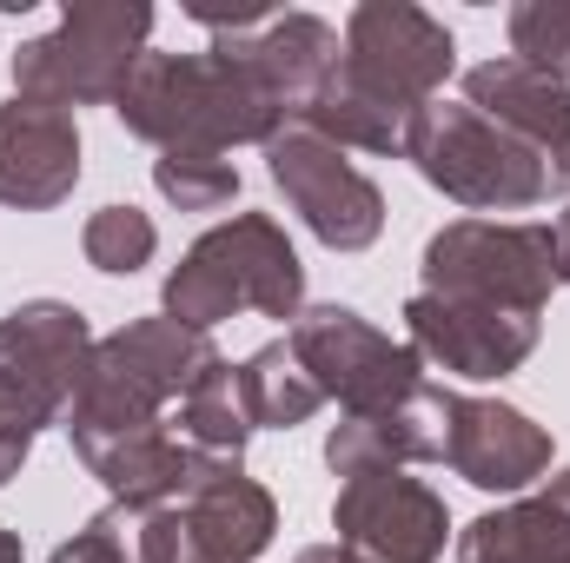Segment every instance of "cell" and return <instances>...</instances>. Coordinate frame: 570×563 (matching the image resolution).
I'll return each instance as SVG.
<instances>
[{"mask_svg":"<svg viewBox=\"0 0 570 563\" xmlns=\"http://www.w3.org/2000/svg\"><path fill=\"white\" fill-rule=\"evenodd\" d=\"M451 67H458V40L438 13L412 0H365L338 33V67L305 107V127L332 146L405 152L419 107L444 93Z\"/></svg>","mask_w":570,"mask_h":563,"instance_id":"cell-1","label":"cell"},{"mask_svg":"<svg viewBox=\"0 0 570 563\" xmlns=\"http://www.w3.org/2000/svg\"><path fill=\"white\" fill-rule=\"evenodd\" d=\"M114 113L134 140H153L159 152H226L246 140L266 146L279 127H292L273 87L219 33L206 53H153L146 47Z\"/></svg>","mask_w":570,"mask_h":563,"instance_id":"cell-2","label":"cell"},{"mask_svg":"<svg viewBox=\"0 0 570 563\" xmlns=\"http://www.w3.org/2000/svg\"><path fill=\"white\" fill-rule=\"evenodd\" d=\"M159 312L186 332H213L239 312L259 318H298L305 312V266L273 213H233L226 226L199 233L186 259L166 273Z\"/></svg>","mask_w":570,"mask_h":563,"instance_id":"cell-3","label":"cell"},{"mask_svg":"<svg viewBox=\"0 0 570 563\" xmlns=\"http://www.w3.org/2000/svg\"><path fill=\"white\" fill-rule=\"evenodd\" d=\"M219 365V345L206 332H186L179 318L153 312V318H127L120 332L94 338L73 405H67V437L80 431H140V424H166L159 412L173 398L193 392V378Z\"/></svg>","mask_w":570,"mask_h":563,"instance_id":"cell-4","label":"cell"},{"mask_svg":"<svg viewBox=\"0 0 570 563\" xmlns=\"http://www.w3.org/2000/svg\"><path fill=\"white\" fill-rule=\"evenodd\" d=\"M405 159L425 172L444 199H458L471 213H531V206L570 192V179L544 152L511 140L504 127H491L464 100H431V107H419V120L405 134Z\"/></svg>","mask_w":570,"mask_h":563,"instance_id":"cell-5","label":"cell"},{"mask_svg":"<svg viewBox=\"0 0 570 563\" xmlns=\"http://www.w3.org/2000/svg\"><path fill=\"white\" fill-rule=\"evenodd\" d=\"M146 0H73L53 33L13 47V93L47 107H114L146 60Z\"/></svg>","mask_w":570,"mask_h":563,"instance_id":"cell-6","label":"cell"},{"mask_svg":"<svg viewBox=\"0 0 570 563\" xmlns=\"http://www.w3.org/2000/svg\"><path fill=\"white\" fill-rule=\"evenodd\" d=\"M425 292L431 298H471L498 312H544L558 292L551 226H511V219H451L425 239Z\"/></svg>","mask_w":570,"mask_h":563,"instance_id":"cell-7","label":"cell"},{"mask_svg":"<svg viewBox=\"0 0 570 563\" xmlns=\"http://www.w3.org/2000/svg\"><path fill=\"white\" fill-rule=\"evenodd\" d=\"M94 352L87 312L67 298H27L0 318V437L33 444L67 418L80 365Z\"/></svg>","mask_w":570,"mask_h":563,"instance_id":"cell-8","label":"cell"},{"mask_svg":"<svg viewBox=\"0 0 570 563\" xmlns=\"http://www.w3.org/2000/svg\"><path fill=\"white\" fill-rule=\"evenodd\" d=\"M285 345L305 365V378L325 398L345 405V418H372V412H385V405H399V398H412L425 385V358L405 338L379 332L352 305H312V312H298L292 332H285Z\"/></svg>","mask_w":570,"mask_h":563,"instance_id":"cell-9","label":"cell"},{"mask_svg":"<svg viewBox=\"0 0 570 563\" xmlns=\"http://www.w3.org/2000/svg\"><path fill=\"white\" fill-rule=\"evenodd\" d=\"M266 172L285 192V206L305 219V233L332 253H365L385 233V192L345 159V146L312 134L305 120L279 127L266 140Z\"/></svg>","mask_w":570,"mask_h":563,"instance_id":"cell-10","label":"cell"},{"mask_svg":"<svg viewBox=\"0 0 570 563\" xmlns=\"http://www.w3.org/2000/svg\"><path fill=\"white\" fill-rule=\"evenodd\" d=\"M332 531H338L345 551H358L372 563H438L444 537H451V511H444V497L425 477L365 471V477L338 484Z\"/></svg>","mask_w":570,"mask_h":563,"instance_id":"cell-11","label":"cell"},{"mask_svg":"<svg viewBox=\"0 0 570 563\" xmlns=\"http://www.w3.org/2000/svg\"><path fill=\"white\" fill-rule=\"evenodd\" d=\"M405 345L438 365V372H451V378H511L531 352H538V318L531 312H498V305H471V298H431L419 292L412 305H405Z\"/></svg>","mask_w":570,"mask_h":563,"instance_id":"cell-12","label":"cell"},{"mask_svg":"<svg viewBox=\"0 0 570 563\" xmlns=\"http://www.w3.org/2000/svg\"><path fill=\"white\" fill-rule=\"evenodd\" d=\"M444 418H451V437H444V464L478 484V491H531L551 477V431L538 418H524L518 405L504 398H464L451 392L444 398Z\"/></svg>","mask_w":570,"mask_h":563,"instance_id":"cell-13","label":"cell"},{"mask_svg":"<svg viewBox=\"0 0 570 563\" xmlns=\"http://www.w3.org/2000/svg\"><path fill=\"white\" fill-rule=\"evenodd\" d=\"M73 451H80V464L114 491V504L120 511H159V504H179L219 457H206V451H193L179 431H166V424H140V431H80L73 437Z\"/></svg>","mask_w":570,"mask_h":563,"instance_id":"cell-14","label":"cell"},{"mask_svg":"<svg viewBox=\"0 0 570 563\" xmlns=\"http://www.w3.org/2000/svg\"><path fill=\"white\" fill-rule=\"evenodd\" d=\"M80 186V120L47 100H7L0 107V206L47 213L73 199Z\"/></svg>","mask_w":570,"mask_h":563,"instance_id":"cell-15","label":"cell"},{"mask_svg":"<svg viewBox=\"0 0 570 563\" xmlns=\"http://www.w3.org/2000/svg\"><path fill=\"white\" fill-rule=\"evenodd\" d=\"M464 107H478L491 127H504L511 140L544 152L570 179V80L518 60V53H498V60L464 73Z\"/></svg>","mask_w":570,"mask_h":563,"instance_id":"cell-16","label":"cell"},{"mask_svg":"<svg viewBox=\"0 0 570 563\" xmlns=\"http://www.w3.org/2000/svg\"><path fill=\"white\" fill-rule=\"evenodd\" d=\"M179 517H186V537H193V557L199 563H253L273 551V531H279L273 491L259 477H246L239 457H219L179 497Z\"/></svg>","mask_w":570,"mask_h":563,"instance_id":"cell-17","label":"cell"},{"mask_svg":"<svg viewBox=\"0 0 570 563\" xmlns=\"http://www.w3.org/2000/svg\"><path fill=\"white\" fill-rule=\"evenodd\" d=\"M213 33L233 40V53L273 87L285 120H305L325 73L338 67V27L318 20V13H266L259 27H213Z\"/></svg>","mask_w":570,"mask_h":563,"instance_id":"cell-18","label":"cell"},{"mask_svg":"<svg viewBox=\"0 0 570 563\" xmlns=\"http://www.w3.org/2000/svg\"><path fill=\"white\" fill-rule=\"evenodd\" d=\"M444 398L438 385H419L412 398L372 412V418H345L332 424L325 437V464L338 477H365V471H405V464H444V437H451V418H444Z\"/></svg>","mask_w":570,"mask_h":563,"instance_id":"cell-19","label":"cell"},{"mask_svg":"<svg viewBox=\"0 0 570 563\" xmlns=\"http://www.w3.org/2000/svg\"><path fill=\"white\" fill-rule=\"evenodd\" d=\"M458 563H570V471L458 531Z\"/></svg>","mask_w":570,"mask_h":563,"instance_id":"cell-20","label":"cell"},{"mask_svg":"<svg viewBox=\"0 0 570 563\" xmlns=\"http://www.w3.org/2000/svg\"><path fill=\"white\" fill-rule=\"evenodd\" d=\"M239 398H246L253 431H292V424H305L318 405H325V392L305 378V365L292 358L285 338L259 345V352L239 365Z\"/></svg>","mask_w":570,"mask_h":563,"instance_id":"cell-21","label":"cell"},{"mask_svg":"<svg viewBox=\"0 0 570 563\" xmlns=\"http://www.w3.org/2000/svg\"><path fill=\"white\" fill-rule=\"evenodd\" d=\"M179 437L206 457H239L246 437H253V418H246V398H239V365H206L193 378V392L179 398Z\"/></svg>","mask_w":570,"mask_h":563,"instance_id":"cell-22","label":"cell"},{"mask_svg":"<svg viewBox=\"0 0 570 563\" xmlns=\"http://www.w3.org/2000/svg\"><path fill=\"white\" fill-rule=\"evenodd\" d=\"M153 186L179 213H219V206L239 199V166L226 152H159L153 159Z\"/></svg>","mask_w":570,"mask_h":563,"instance_id":"cell-23","label":"cell"},{"mask_svg":"<svg viewBox=\"0 0 570 563\" xmlns=\"http://www.w3.org/2000/svg\"><path fill=\"white\" fill-rule=\"evenodd\" d=\"M80 253H87L94 273L134 279L146 259L159 253V233H153V219H146L140 206H100V213L87 219V233H80Z\"/></svg>","mask_w":570,"mask_h":563,"instance_id":"cell-24","label":"cell"},{"mask_svg":"<svg viewBox=\"0 0 570 563\" xmlns=\"http://www.w3.org/2000/svg\"><path fill=\"white\" fill-rule=\"evenodd\" d=\"M511 53L570 80V0H518L511 7Z\"/></svg>","mask_w":570,"mask_h":563,"instance_id":"cell-25","label":"cell"},{"mask_svg":"<svg viewBox=\"0 0 570 563\" xmlns=\"http://www.w3.org/2000/svg\"><path fill=\"white\" fill-rule=\"evenodd\" d=\"M134 563H199V557H193V537H186L179 504L140 511V557H134Z\"/></svg>","mask_w":570,"mask_h":563,"instance_id":"cell-26","label":"cell"},{"mask_svg":"<svg viewBox=\"0 0 570 563\" xmlns=\"http://www.w3.org/2000/svg\"><path fill=\"white\" fill-rule=\"evenodd\" d=\"M120 524H127V511L114 504V511H100L87 531H73L60 551L47 563H127V544H120Z\"/></svg>","mask_w":570,"mask_h":563,"instance_id":"cell-27","label":"cell"},{"mask_svg":"<svg viewBox=\"0 0 570 563\" xmlns=\"http://www.w3.org/2000/svg\"><path fill=\"white\" fill-rule=\"evenodd\" d=\"M551 253H558V285H570V206L558 213V226H551Z\"/></svg>","mask_w":570,"mask_h":563,"instance_id":"cell-28","label":"cell"},{"mask_svg":"<svg viewBox=\"0 0 570 563\" xmlns=\"http://www.w3.org/2000/svg\"><path fill=\"white\" fill-rule=\"evenodd\" d=\"M292 563H372V557H358V551H345V544H312V551H298Z\"/></svg>","mask_w":570,"mask_h":563,"instance_id":"cell-29","label":"cell"},{"mask_svg":"<svg viewBox=\"0 0 570 563\" xmlns=\"http://www.w3.org/2000/svg\"><path fill=\"white\" fill-rule=\"evenodd\" d=\"M27 451H33V444H13V437H0V484H7V477H20Z\"/></svg>","mask_w":570,"mask_h":563,"instance_id":"cell-30","label":"cell"},{"mask_svg":"<svg viewBox=\"0 0 570 563\" xmlns=\"http://www.w3.org/2000/svg\"><path fill=\"white\" fill-rule=\"evenodd\" d=\"M0 563H27V551H20V537L0 524Z\"/></svg>","mask_w":570,"mask_h":563,"instance_id":"cell-31","label":"cell"}]
</instances>
